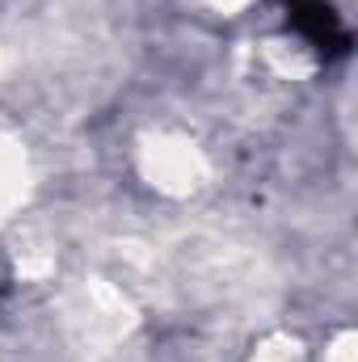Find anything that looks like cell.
<instances>
[{
  "mask_svg": "<svg viewBox=\"0 0 358 362\" xmlns=\"http://www.w3.org/2000/svg\"><path fill=\"white\" fill-rule=\"evenodd\" d=\"M295 25L316 42V47H337L342 51V30H337V21H333V13L321 4V0H295Z\"/></svg>",
  "mask_w": 358,
  "mask_h": 362,
  "instance_id": "6da1fadb",
  "label": "cell"
}]
</instances>
